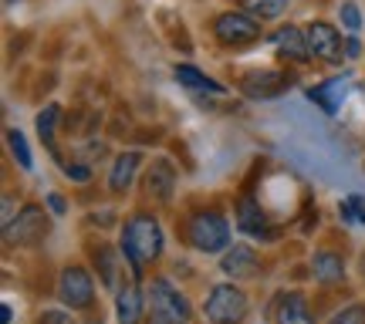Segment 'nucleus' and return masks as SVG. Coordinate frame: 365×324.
Listing matches in <instances>:
<instances>
[{
	"mask_svg": "<svg viewBox=\"0 0 365 324\" xmlns=\"http://www.w3.org/2000/svg\"><path fill=\"white\" fill-rule=\"evenodd\" d=\"M122 254L129 257V267H132V277H139L143 273L145 263H153V260L163 254V226L153 213H135L132 220H125L122 226Z\"/></svg>",
	"mask_w": 365,
	"mask_h": 324,
	"instance_id": "f257e3e1",
	"label": "nucleus"
},
{
	"mask_svg": "<svg viewBox=\"0 0 365 324\" xmlns=\"http://www.w3.org/2000/svg\"><path fill=\"white\" fill-rule=\"evenodd\" d=\"M145 314L149 324H190L193 308L180 287H173L166 277H156L145 294Z\"/></svg>",
	"mask_w": 365,
	"mask_h": 324,
	"instance_id": "f03ea898",
	"label": "nucleus"
},
{
	"mask_svg": "<svg viewBox=\"0 0 365 324\" xmlns=\"http://www.w3.org/2000/svg\"><path fill=\"white\" fill-rule=\"evenodd\" d=\"M186 240L200 250V254H220L230 244V223L223 220L217 209L210 213H196L190 226H186Z\"/></svg>",
	"mask_w": 365,
	"mask_h": 324,
	"instance_id": "7ed1b4c3",
	"label": "nucleus"
},
{
	"mask_svg": "<svg viewBox=\"0 0 365 324\" xmlns=\"http://www.w3.org/2000/svg\"><path fill=\"white\" fill-rule=\"evenodd\" d=\"M261 21L250 17L247 11H227L213 21V38L227 44V48H244V44H254L261 38Z\"/></svg>",
	"mask_w": 365,
	"mask_h": 324,
	"instance_id": "20e7f679",
	"label": "nucleus"
},
{
	"mask_svg": "<svg viewBox=\"0 0 365 324\" xmlns=\"http://www.w3.org/2000/svg\"><path fill=\"white\" fill-rule=\"evenodd\" d=\"M203 311L213 324H237L244 314H247V294L237 284H217L210 291Z\"/></svg>",
	"mask_w": 365,
	"mask_h": 324,
	"instance_id": "39448f33",
	"label": "nucleus"
},
{
	"mask_svg": "<svg viewBox=\"0 0 365 324\" xmlns=\"http://www.w3.org/2000/svg\"><path fill=\"white\" fill-rule=\"evenodd\" d=\"M44 234H48V213L41 207H24L21 216H17L11 226H4V244L7 246H34L44 240Z\"/></svg>",
	"mask_w": 365,
	"mask_h": 324,
	"instance_id": "423d86ee",
	"label": "nucleus"
},
{
	"mask_svg": "<svg viewBox=\"0 0 365 324\" xmlns=\"http://www.w3.org/2000/svg\"><path fill=\"white\" fill-rule=\"evenodd\" d=\"M58 298L65 308L71 311H85L95 301V284H91V273L85 267H65L61 281H58Z\"/></svg>",
	"mask_w": 365,
	"mask_h": 324,
	"instance_id": "0eeeda50",
	"label": "nucleus"
},
{
	"mask_svg": "<svg viewBox=\"0 0 365 324\" xmlns=\"http://www.w3.org/2000/svg\"><path fill=\"white\" fill-rule=\"evenodd\" d=\"M304 34H308V48H312V58L318 61H341V51H345V44H341V34L339 27H331L328 21H312V24L304 27Z\"/></svg>",
	"mask_w": 365,
	"mask_h": 324,
	"instance_id": "6e6552de",
	"label": "nucleus"
},
{
	"mask_svg": "<svg viewBox=\"0 0 365 324\" xmlns=\"http://www.w3.org/2000/svg\"><path fill=\"white\" fill-rule=\"evenodd\" d=\"M145 311V294L139 287V277H132L125 284L115 287V318L118 324H139Z\"/></svg>",
	"mask_w": 365,
	"mask_h": 324,
	"instance_id": "1a4fd4ad",
	"label": "nucleus"
},
{
	"mask_svg": "<svg viewBox=\"0 0 365 324\" xmlns=\"http://www.w3.org/2000/svg\"><path fill=\"white\" fill-rule=\"evenodd\" d=\"M274 48H277V54H281L284 61H294V65L312 61V48H308V34H304V27H294V24L277 27V34H274Z\"/></svg>",
	"mask_w": 365,
	"mask_h": 324,
	"instance_id": "9d476101",
	"label": "nucleus"
},
{
	"mask_svg": "<svg viewBox=\"0 0 365 324\" xmlns=\"http://www.w3.org/2000/svg\"><path fill=\"white\" fill-rule=\"evenodd\" d=\"M291 85L284 71H250L244 75V91H247L250 98H274V95H281V91Z\"/></svg>",
	"mask_w": 365,
	"mask_h": 324,
	"instance_id": "9b49d317",
	"label": "nucleus"
},
{
	"mask_svg": "<svg viewBox=\"0 0 365 324\" xmlns=\"http://www.w3.org/2000/svg\"><path fill=\"white\" fill-rule=\"evenodd\" d=\"M173 186H176V169H173V162L156 159V162L149 166V172H145V193L153 196V199H159V203H166L173 196Z\"/></svg>",
	"mask_w": 365,
	"mask_h": 324,
	"instance_id": "f8f14e48",
	"label": "nucleus"
},
{
	"mask_svg": "<svg viewBox=\"0 0 365 324\" xmlns=\"http://www.w3.org/2000/svg\"><path fill=\"white\" fill-rule=\"evenodd\" d=\"M220 271L227 273V277H250V273H257V254H254V246L234 244L223 254Z\"/></svg>",
	"mask_w": 365,
	"mask_h": 324,
	"instance_id": "ddd939ff",
	"label": "nucleus"
},
{
	"mask_svg": "<svg viewBox=\"0 0 365 324\" xmlns=\"http://www.w3.org/2000/svg\"><path fill=\"white\" fill-rule=\"evenodd\" d=\"M139 162L143 156L139 152H122V156L112 162V176H108V186H112V193H125L135 179V172H139Z\"/></svg>",
	"mask_w": 365,
	"mask_h": 324,
	"instance_id": "4468645a",
	"label": "nucleus"
},
{
	"mask_svg": "<svg viewBox=\"0 0 365 324\" xmlns=\"http://www.w3.org/2000/svg\"><path fill=\"white\" fill-rule=\"evenodd\" d=\"M237 223H240V230L250 236H274L267 230V216L261 213V207L254 203V199H240V207H237Z\"/></svg>",
	"mask_w": 365,
	"mask_h": 324,
	"instance_id": "2eb2a0df",
	"label": "nucleus"
},
{
	"mask_svg": "<svg viewBox=\"0 0 365 324\" xmlns=\"http://www.w3.org/2000/svg\"><path fill=\"white\" fill-rule=\"evenodd\" d=\"M312 271H314V281H318V284H339L341 277H345V263H341L339 254L322 250V254H314Z\"/></svg>",
	"mask_w": 365,
	"mask_h": 324,
	"instance_id": "dca6fc26",
	"label": "nucleus"
},
{
	"mask_svg": "<svg viewBox=\"0 0 365 324\" xmlns=\"http://www.w3.org/2000/svg\"><path fill=\"white\" fill-rule=\"evenodd\" d=\"M277 324H314L308 301L301 294H284V301L277 304Z\"/></svg>",
	"mask_w": 365,
	"mask_h": 324,
	"instance_id": "f3484780",
	"label": "nucleus"
},
{
	"mask_svg": "<svg viewBox=\"0 0 365 324\" xmlns=\"http://www.w3.org/2000/svg\"><path fill=\"white\" fill-rule=\"evenodd\" d=\"M173 78L180 81L182 88H193V91H213V95H223V85H220V81H213L210 75H203V71H196L193 65H176V68H173Z\"/></svg>",
	"mask_w": 365,
	"mask_h": 324,
	"instance_id": "a211bd4d",
	"label": "nucleus"
},
{
	"mask_svg": "<svg viewBox=\"0 0 365 324\" xmlns=\"http://www.w3.org/2000/svg\"><path fill=\"white\" fill-rule=\"evenodd\" d=\"M308 98L322 105L328 115H335V112L341 108V102H345V81H341V78L325 81V85H318V88L308 91Z\"/></svg>",
	"mask_w": 365,
	"mask_h": 324,
	"instance_id": "6ab92c4d",
	"label": "nucleus"
},
{
	"mask_svg": "<svg viewBox=\"0 0 365 324\" xmlns=\"http://www.w3.org/2000/svg\"><path fill=\"white\" fill-rule=\"evenodd\" d=\"M287 4L291 0H240V11H247L257 21H274L287 11Z\"/></svg>",
	"mask_w": 365,
	"mask_h": 324,
	"instance_id": "aec40b11",
	"label": "nucleus"
},
{
	"mask_svg": "<svg viewBox=\"0 0 365 324\" xmlns=\"http://www.w3.org/2000/svg\"><path fill=\"white\" fill-rule=\"evenodd\" d=\"M7 145H11V156L17 159V166L31 172L34 169V156H31V149H27V139L21 129H7Z\"/></svg>",
	"mask_w": 365,
	"mask_h": 324,
	"instance_id": "412c9836",
	"label": "nucleus"
},
{
	"mask_svg": "<svg viewBox=\"0 0 365 324\" xmlns=\"http://www.w3.org/2000/svg\"><path fill=\"white\" fill-rule=\"evenodd\" d=\"M58 115H61V108H58V105H48V108L38 115V135H41V142L48 145V149H54V122H58Z\"/></svg>",
	"mask_w": 365,
	"mask_h": 324,
	"instance_id": "4be33fe9",
	"label": "nucleus"
},
{
	"mask_svg": "<svg viewBox=\"0 0 365 324\" xmlns=\"http://www.w3.org/2000/svg\"><path fill=\"white\" fill-rule=\"evenodd\" d=\"M95 263H98V273H102L105 284L115 287V273H118V260H115V254H112L108 246H98V250H95Z\"/></svg>",
	"mask_w": 365,
	"mask_h": 324,
	"instance_id": "5701e85b",
	"label": "nucleus"
},
{
	"mask_svg": "<svg viewBox=\"0 0 365 324\" xmlns=\"http://www.w3.org/2000/svg\"><path fill=\"white\" fill-rule=\"evenodd\" d=\"M339 14H341V27H345V31H352V34H359V31H362V11H359V4L345 0Z\"/></svg>",
	"mask_w": 365,
	"mask_h": 324,
	"instance_id": "b1692460",
	"label": "nucleus"
},
{
	"mask_svg": "<svg viewBox=\"0 0 365 324\" xmlns=\"http://www.w3.org/2000/svg\"><path fill=\"white\" fill-rule=\"evenodd\" d=\"M339 209H341V216H345L349 223H365V199L362 196H349Z\"/></svg>",
	"mask_w": 365,
	"mask_h": 324,
	"instance_id": "393cba45",
	"label": "nucleus"
},
{
	"mask_svg": "<svg viewBox=\"0 0 365 324\" xmlns=\"http://www.w3.org/2000/svg\"><path fill=\"white\" fill-rule=\"evenodd\" d=\"M328 324H365V308L362 304H349V308H341Z\"/></svg>",
	"mask_w": 365,
	"mask_h": 324,
	"instance_id": "a878e982",
	"label": "nucleus"
},
{
	"mask_svg": "<svg viewBox=\"0 0 365 324\" xmlns=\"http://www.w3.org/2000/svg\"><path fill=\"white\" fill-rule=\"evenodd\" d=\"M38 324H75V318L68 311H44L38 318Z\"/></svg>",
	"mask_w": 365,
	"mask_h": 324,
	"instance_id": "bb28decb",
	"label": "nucleus"
},
{
	"mask_svg": "<svg viewBox=\"0 0 365 324\" xmlns=\"http://www.w3.org/2000/svg\"><path fill=\"white\" fill-rule=\"evenodd\" d=\"M61 169H65L68 179H75V182H88V179H91V169H88V166H78V162H71V166H61Z\"/></svg>",
	"mask_w": 365,
	"mask_h": 324,
	"instance_id": "cd10ccee",
	"label": "nucleus"
},
{
	"mask_svg": "<svg viewBox=\"0 0 365 324\" xmlns=\"http://www.w3.org/2000/svg\"><path fill=\"white\" fill-rule=\"evenodd\" d=\"M48 209H51L54 216H65V199H61V196H48Z\"/></svg>",
	"mask_w": 365,
	"mask_h": 324,
	"instance_id": "c85d7f7f",
	"label": "nucleus"
},
{
	"mask_svg": "<svg viewBox=\"0 0 365 324\" xmlns=\"http://www.w3.org/2000/svg\"><path fill=\"white\" fill-rule=\"evenodd\" d=\"M0 223H4V226L14 223V199L11 196H4V216H0Z\"/></svg>",
	"mask_w": 365,
	"mask_h": 324,
	"instance_id": "c756f323",
	"label": "nucleus"
},
{
	"mask_svg": "<svg viewBox=\"0 0 365 324\" xmlns=\"http://www.w3.org/2000/svg\"><path fill=\"white\" fill-rule=\"evenodd\" d=\"M345 58H359V41H345Z\"/></svg>",
	"mask_w": 365,
	"mask_h": 324,
	"instance_id": "7c9ffc66",
	"label": "nucleus"
},
{
	"mask_svg": "<svg viewBox=\"0 0 365 324\" xmlns=\"http://www.w3.org/2000/svg\"><path fill=\"white\" fill-rule=\"evenodd\" d=\"M14 321V311H11V304H4V324H11Z\"/></svg>",
	"mask_w": 365,
	"mask_h": 324,
	"instance_id": "2f4dec72",
	"label": "nucleus"
},
{
	"mask_svg": "<svg viewBox=\"0 0 365 324\" xmlns=\"http://www.w3.org/2000/svg\"><path fill=\"white\" fill-rule=\"evenodd\" d=\"M88 324H102V318H98V321H88Z\"/></svg>",
	"mask_w": 365,
	"mask_h": 324,
	"instance_id": "473e14b6",
	"label": "nucleus"
}]
</instances>
